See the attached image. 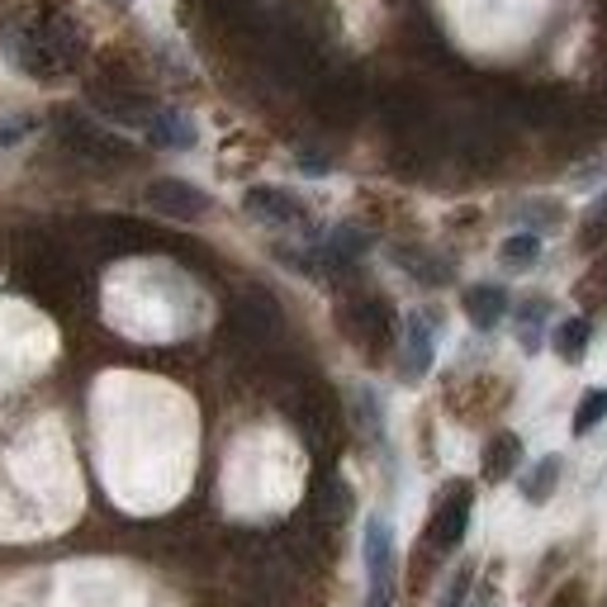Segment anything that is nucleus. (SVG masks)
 <instances>
[{"instance_id":"obj_8","label":"nucleus","mask_w":607,"mask_h":607,"mask_svg":"<svg viewBox=\"0 0 607 607\" xmlns=\"http://www.w3.org/2000/svg\"><path fill=\"white\" fill-rule=\"evenodd\" d=\"M588 338H594V323H588V318H565V323L555 328V351H561L565 361H584Z\"/></svg>"},{"instance_id":"obj_14","label":"nucleus","mask_w":607,"mask_h":607,"mask_svg":"<svg viewBox=\"0 0 607 607\" xmlns=\"http://www.w3.org/2000/svg\"><path fill=\"white\" fill-rule=\"evenodd\" d=\"M466 588H470V574H456V584L446 588V598L441 607H466Z\"/></svg>"},{"instance_id":"obj_15","label":"nucleus","mask_w":607,"mask_h":607,"mask_svg":"<svg viewBox=\"0 0 607 607\" xmlns=\"http://www.w3.org/2000/svg\"><path fill=\"white\" fill-rule=\"evenodd\" d=\"M365 607H390V594H371V603Z\"/></svg>"},{"instance_id":"obj_6","label":"nucleus","mask_w":607,"mask_h":607,"mask_svg":"<svg viewBox=\"0 0 607 607\" xmlns=\"http://www.w3.org/2000/svg\"><path fill=\"white\" fill-rule=\"evenodd\" d=\"M148 138L167 152H190L195 148V124H190L185 115H175V109H157V115L148 119Z\"/></svg>"},{"instance_id":"obj_12","label":"nucleus","mask_w":607,"mask_h":607,"mask_svg":"<svg viewBox=\"0 0 607 607\" xmlns=\"http://www.w3.org/2000/svg\"><path fill=\"white\" fill-rule=\"evenodd\" d=\"M603 418H607V390H588V394L579 398V408H574V433L588 437Z\"/></svg>"},{"instance_id":"obj_9","label":"nucleus","mask_w":607,"mask_h":607,"mask_svg":"<svg viewBox=\"0 0 607 607\" xmlns=\"http://www.w3.org/2000/svg\"><path fill=\"white\" fill-rule=\"evenodd\" d=\"M499 257H503L508 270H526V266H536V257H541V237H536V233H513V237L503 243Z\"/></svg>"},{"instance_id":"obj_5","label":"nucleus","mask_w":607,"mask_h":607,"mask_svg":"<svg viewBox=\"0 0 607 607\" xmlns=\"http://www.w3.org/2000/svg\"><path fill=\"white\" fill-rule=\"evenodd\" d=\"M404 375L408 380H423L427 365H433V318L427 313H413L404 323Z\"/></svg>"},{"instance_id":"obj_11","label":"nucleus","mask_w":607,"mask_h":607,"mask_svg":"<svg viewBox=\"0 0 607 607\" xmlns=\"http://www.w3.org/2000/svg\"><path fill=\"white\" fill-rule=\"evenodd\" d=\"M518 456H522V441L518 437H499L489 446V456H484V470H489V479H503V475H513V466H518Z\"/></svg>"},{"instance_id":"obj_1","label":"nucleus","mask_w":607,"mask_h":607,"mask_svg":"<svg viewBox=\"0 0 607 607\" xmlns=\"http://www.w3.org/2000/svg\"><path fill=\"white\" fill-rule=\"evenodd\" d=\"M365 579H371V594H390L394 588V532L385 518H365Z\"/></svg>"},{"instance_id":"obj_2","label":"nucleus","mask_w":607,"mask_h":607,"mask_svg":"<svg viewBox=\"0 0 607 607\" xmlns=\"http://www.w3.org/2000/svg\"><path fill=\"white\" fill-rule=\"evenodd\" d=\"M148 204L157 214H171V219H204L210 214V195L195 185H185V181H152Z\"/></svg>"},{"instance_id":"obj_10","label":"nucleus","mask_w":607,"mask_h":607,"mask_svg":"<svg viewBox=\"0 0 607 607\" xmlns=\"http://www.w3.org/2000/svg\"><path fill=\"white\" fill-rule=\"evenodd\" d=\"M555 479H561V456H546V460H536L532 479H522V493H526L532 503H546L551 489H555Z\"/></svg>"},{"instance_id":"obj_3","label":"nucleus","mask_w":607,"mask_h":607,"mask_svg":"<svg viewBox=\"0 0 607 607\" xmlns=\"http://www.w3.org/2000/svg\"><path fill=\"white\" fill-rule=\"evenodd\" d=\"M466 522H470V489L460 484L451 499L437 508V522H433V546L437 551H456L460 536H466Z\"/></svg>"},{"instance_id":"obj_7","label":"nucleus","mask_w":607,"mask_h":607,"mask_svg":"<svg viewBox=\"0 0 607 607\" xmlns=\"http://www.w3.org/2000/svg\"><path fill=\"white\" fill-rule=\"evenodd\" d=\"M466 313L475 328H493L508 313V290L503 285H475V290H466Z\"/></svg>"},{"instance_id":"obj_13","label":"nucleus","mask_w":607,"mask_h":607,"mask_svg":"<svg viewBox=\"0 0 607 607\" xmlns=\"http://www.w3.org/2000/svg\"><path fill=\"white\" fill-rule=\"evenodd\" d=\"M24 134H34V119H0V148H14Z\"/></svg>"},{"instance_id":"obj_4","label":"nucleus","mask_w":607,"mask_h":607,"mask_svg":"<svg viewBox=\"0 0 607 607\" xmlns=\"http://www.w3.org/2000/svg\"><path fill=\"white\" fill-rule=\"evenodd\" d=\"M247 210L257 219H266V223H299L303 219V204L290 195V190H276V185H252Z\"/></svg>"}]
</instances>
